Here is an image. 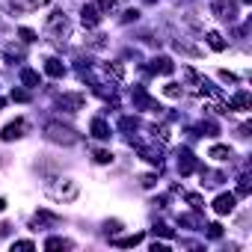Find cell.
I'll use <instances>...</instances> for the list:
<instances>
[{
    "mask_svg": "<svg viewBox=\"0 0 252 252\" xmlns=\"http://www.w3.org/2000/svg\"><path fill=\"white\" fill-rule=\"evenodd\" d=\"M45 134H48L51 143H60V146H74V143L80 140L74 128H68V125H60V122H48Z\"/></svg>",
    "mask_w": 252,
    "mask_h": 252,
    "instance_id": "cell-1",
    "label": "cell"
},
{
    "mask_svg": "<svg viewBox=\"0 0 252 252\" xmlns=\"http://www.w3.org/2000/svg\"><path fill=\"white\" fill-rule=\"evenodd\" d=\"M77 184L74 181H68V178H60V181H54L51 187H48V196L54 199V202H74L77 199Z\"/></svg>",
    "mask_w": 252,
    "mask_h": 252,
    "instance_id": "cell-2",
    "label": "cell"
},
{
    "mask_svg": "<svg viewBox=\"0 0 252 252\" xmlns=\"http://www.w3.org/2000/svg\"><path fill=\"white\" fill-rule=\"evenodd\" d=\"M211 12L217 18H222V21H237V3H234V0H214Z\"/></svg>",
    "mask_w": 252,
    "mask_h": 252,
    "instance_id": "cell-3",
    "label": "cell"
},
{
    "mask_svg": "<svg viewBox=\"0 0 252 252\" xmlns=\"http://www.w3.org/2000/svg\"><path fill=\"white\" fill-rule=\"evenodd\" d=\"M48 36H54V42H63L68 36V21H65L63 12H57V15L48 18Z\"/></svg>",
    "mask_w": 252,
    "mask_h": 252,
    "instance_id": "cell-4",
    "label": "cell"
},
{
    "mask_svg": "<svg viewBox=\"0 0 252 252\" xmlns=\"http://www.w3.org/2000/svg\"><path fill=\"white\" fill-rule=\"evenodd\" d=\"M134 107H137V110H149V113H160V110H163V107H160L146 89H140V86L134 89Z\"/></svg>",
    "mask_w": 252,
    "mask_h": 252,
    "instance_id": "cell-5",
    "label": "cell"
},
{
    "mask_svg": "<svg viewBox=\"0 0 252 252\" xmlns=\"http://www.w3.org/2000/svg\"><path fill=\"white\" fill-rule=\"evenodd\" d=\"M24 131H27V122L24 119H15V122H9L3 131H0V140L3 143H12V140H21L24 137Z\"/></svg>",
    "mask_w": 252,
    "mask_h": 252,
    "instance_id": "cell-6",
    "label": "cell"
},
{
    "mask_svg": "<svg viewBox=\"0 0 252 252\" xmlns=\"http://www.w3.org/2000/svg\"><path fill=\"white\" fill-rule=\"evenodd\" d=\"M83 95L80 92H65V95H60L57 98V104L63 107V110H68V113H77V110H83Z\"/></svg>",
    "mask_w": 252,
    "mask_h": 252,
    "instance_id": "cell-7",
    "label": "cell"
},
{
    "mask_svg": "<svg viewBox=\"0 0 252 252\" xmlns=\"http://www.w3.org/2000/svg\"><path fill=\"white\" fill-rule=\"evenodd\" d=\"M101 9H98V3H86L83 6V12H80V21H83V27H98L101 24Z\"/></svg>",
    "mask_w": 252,
    "mask_h": 252,
    "instance_id": "cell-8",
    "label": "cell"
},
{
    "mask_svg": "<svg viewBox=\"0 0 252 252\" xmlns=\"http://www.w3.org/2000/svg\"><path fill=\"white\" fill-rule=\"evenodd\" d=\"M234 205H237V196H231V193H220V196L214 199V211H217L220 217L231 214V211H234Z\"/></svg>",
    "mask_w": 252,
    "mask_h": 252,
    "instance_id": "cell-9",
    "label": "cell"
},
{
    "mask_svg": "<svg viewBox=\"0 0 252 252\" xmlns=\"http://www.w3.org/2000/svg\"><path fill=\"white\" fill-rule=\"evenodd\" d=\"M193 169H199L193 152H190V149H181V152H178V172H181V175H190Z\"/></svg>",
    "mask_w": 252,
    "mask_h": 252,
    "instance_id": "cell-10",
    "label": "cell"
},
{
    "mask_svg": "<svg viewBox=\"0 0 252 252\" xmlns=\"http://www.w3.org/2000/svg\"><path fill=\"white\" fill-rule=\"evenodd\" d=\"M149 68H152L155 74H172V71H175V63H172L169 57H155V60L149 63Z\"/></svg>",
    "mask_w": 252,
    "mask_h": 252,
    "instance_id": "cell-11",
    "label": "cell"
},
{
    "mask_svg": "<svg viewBox=\"0 0 252 252\" xmlns=\"http://www.w3.org/2000/svg\"><path fill=\"white\" fill-rule=\"evenodd\" d=\"M89 131H92V137H95V140H110V125H107L104 119H92Z\"/></svg>",
    "mask_w": 252,
    "mask_h": 252,
    "instance_id": "cell-12",
    "label": "cell"
},
{
    "mask_svg": "<svg viewBox=\"0 0 252 252\" xmlns=\"http://www.w3.org/2000/svg\"><path fill=\"white\" fill-rule=\"evenodd\" d=\"M48 0H9V6L15 9V12H30V9H39V6H45Z\"/></svg>",
    "mask_w": 252,
    "mask_h": 252,
    "instance_id": "cell-13",
    "label": "cell"
},
{
    "mask_svg": "<svg viewBox=\"0 0 252 252\" xmlns=\"http://www.w3.org/2000/svg\"><path fill=\"white\" fill-rule=\"evenodd\" d=\"M45 74H48V77H63V74H65V65H63V60H57V57H48V60H45Z\"/></svg>",
    "mask_w": 252,
    "mask_h": 252,
    "instance_id": "cell-14",
    "label": "cell"
},
{
    "mask_svg": "<svg viewBox=\"0 0 252 252\" xmlns=\"http://www.w3.org/2000/svg\"><path fill=\"white\" fill-rule=\"evenodd\" d=\"M137 243H143V234H140V231L125 234V237H113V246H122V249H134Z\"/></svg>",
    "mask_w": 252,
    "mask_h": 252,
    "instance_id": "cell-15",
    "label": "cell"
},
{
    "mask_svg": "<svg viewBox=\"0 0 252 252\" xmlns=\"http://www.w3.org/2000/svg\"><path fill=\"white\" fill-rule=\"evenodd\" d=\"M225 107H228V110H249V107H252V98H249V92H237Z\"/></svg>",
    "mask_w": 252,
    "mask_h": 252,
    "instance_id": "cell-16",
    "label": "cell"
},
{
    "mask_svg": "<svg viewBox=\"0 0 252 252\" xmlns=\"http://www.w3.org/2000/svg\"><path fill=\"white\" fill-rule=\"evenodd\" d=\"M21 83L24 86H39V71H33V68H21Z\"/></svg>",
    "mask_w": 252,
    "mask_h": 252,
    "instance_id": "cell-17",
    "label": "cell"
},
{
    "mask_svg": "<svg viewBox=\"0 0 252 252\" xmlns=\"http://www.w3.org/2000/svg\"><path fill=\"white\" fill-rule=\"evenodd\" d=\"M208 158H214V160H228V158H231V149H228V146H211Z\"/></svg>",
    "mask_w": 252,
    "mask_h": 252,
    "instance_id": "cell-18",
    "label": "cell"
},
{
    "mask_svg": "<svg viewBox=\"0 0 252 252\" xmlns=\"http://www.w3.org/2000/svg\"><path fill=\"white\" fill-rule=\"evenodd\" d=\"M45 249H71V240H65V237H48Z\"/></svg>",
    "mask_w": 252,
    "mask_h": 252,
    "instance_id": "cell-19",
    "label": "cell"
},
{
    "mask_svg": "<svg viewBox=\"0 0 252 252\" xmlns=\"http://www.w3.org/2000/svg\"><path fill=\"white\" fill-rule=\"evenodd\" d=\"M208 45H211L214 51H225V39H222L220 33H214V30L208 33Z\"/></svg>",
    "mask_w": 252,
    "mask_h": 252,
    "instance_id": "cell-20",
    "label": "cell"
},
{
    "mask_svg": "<svg viewBox=\"0 0 252 252\" xmlns=\"http://www.w3.org/2000/svg\"><path fill=\"white\" fill-rule=\"evenodd\" d=\"M249 193H252L249 175H240V178H237V196H249Z\"/></svg>",
    "mask_w": 252,
    "mask_h": 252,
    "instance_id": "cell-21",
    "label": "cell"
},
{
    "mask_svg": "<svg viewBox=\"0 0 252 252\" xmlns=\"http://www.w3.org/2000/svg\"><path fill=\"white\" fill-rule=\"evenodd\" d=\"M119 128H122V131H137V128H140V122L131 119V116H125V119L119 122Z\"/></svg>",
    "mask_w": 252,
    "mask_h": 252,
    "instance_id": "cell-22",
    "label": "cell"
},
{
    "mask_svg": "<svg viewBox=\"0 0 252 252\" xmlns=\"http://www.w3.org/2000/svg\"><path fill=\"white\" fill-rule=\"evenodd\" d=\"M98 9H101V15L116 12V0H98Z\"/></svg>",
    "mask_w": 252,
    "mask_h": 252,
    "instance_id": "cell-23",
    "label": "cell"
},
{
    "mask_svg": "<svg viewBox=\"0 0 252 252\" xmlns=\"http://www.w3.org/2000/svg\"><path fill=\"white\" fill-rule=\"evenodd\" d=\"M95 163H113V152L98 149V152H95Z\"/></svg>",
    "mask_w": 252,
    "mask_h": 252,
    "instance_id": "cell-24",
    "label": "cell"
},
{
    "mask_svg": "<svg viewBox=\"0 0 252 252\" xmlns=\"http://www.w3.org/2000/svg\"><path fill=\"white\" fill-rule=\"evenodd\" d=\"M18 36H21V39H24L27 45H30V42H36V33H33L30 27H21V30H18Z\"/></svg>",
    "mask_w": 252,
    "mask_h": 252,
    "instance_id": "cell-25",
    "label": "cell"
},
{
    "mask_svg": "<svg viewBox=\"0 0 252 252\" xmlns=\"http://www.w3.org/2000/svg\"><path fill=\"white\" fill-rule=\"evenodd\" d=\"M187 202L193 205V211H202L205 205H202V196H196V193H187Z\"/></svg>",
    "mask_w": 252,
    "mask_h": 252,
    "instance_id": "cell-26",
    "label": "cell"
},
{
    "mask_svg": "<svg viewBox=\"0 0 252 252\" xmlns=\"http://www.w3.org/2000/svg\"><path fill=\"white\" fill-rule=\"evenodd\" d=\"M205 228H208V234H211L214 240H217V237H222V225H220V222H211V225H205Z\"/></svg>",
    "mask_w": 252,
    "mask_h": 252,
    "instance_id": "cell-27",
    "label": "cell"
},
{
    "mask_svg": "<svg viewBox=\"0 0 252 252\" xmlns=\"http://www.w3.org/2000/svg\"><path fill=\"white\" fill-rule=\"evenodd\" d=\"M169 98H181V89H178V83H166V89H163Z\"/></svg>",
    "mask_w": 252,
    "mask_h": 252,
    "instance_id": "cell-28",
    "label": "cell"
},
{
    "mask_svg": "<svg viewBox=\"0 0 252 252\" xmlns=\"http://www.w3.org/2000/svg\"><path fill=\"white\" fill-rule=\"evenodd\" d=\"M12 249H36V243H33V240H15Z\"/></svg>",
    "mask_w": 252,
    "mask_h": 252,
    "instance_id": "cell-29",
    "label": "cell"
},
{
    "mask_svg": "<svg viewBox=\"0 0 252 252\" xmlns=\"http://www.w3.org/2000/svg\"><path fill=\"white\" fill-rule=\"evenodd\" d=\"M202 131H208L205 137H217V125L214 122H202Z\"/></svg>",
    "mask_w": 252,
    "mask_h": 252,
    "instance_id": "cell-30",
    "label": "cell"
},
{
    "mask_svg": "<svg viewBox=\"0 0 252 252\" xmlns=\"http://www.w3.org/2000/svg\"><path fill=\"white\" fill-rule=\"evenodd\" d=\"M155 234H163V237H172V228H166L163 222H158V225H155Z\"/></svg>",
    "mask_w": 252,
    "mask_h": 252,
    "instance_id": "cell-31",
    "label": "cell"
},
{
    "mask_svg": "<svg viewBox=\"0 0 252 252\" xmlns=\"http://www.w3.org/2000/svg\"><path fill=\"white\" fill-rule=\"evenodd\" d=\"M137 18H140V12H137V9H128V12L122 15V21H125V24H128V21H137Z\"/></svg>",
    "mask_w": 252,
    "mask_h": 252,
    "instance_id": "cell-32",
    "label": "cell"
},
{
    "mask_svg": "<svg viewBox=\"0 0 252 252\" xmlns=\"http://www.w3.org/2000/svg\"><path fill=\"white\" fill-rule=\"evenodd\" d=\"M220 77H222L225 83H237V74H231V71H220Z\"/></svg>",
    "mask_w": 252,
    "mask_h": 252,
    "instance_id": "cell-33",
    "label": "cell"
},
{
    "mask_svg": "<svg viewBox=\"0 0 252 252\" xmlns=\"http://www.w3.org/2000/svg\"><path fill=\"white\" fill-rule=\"evenodd\" d=\"M27 98H30V95H27V92H21V89H15V92H12V101H21V104H24Z\"/></svg>",
    "mask_w": 252,
    "mask_h": 252,
    "instance_id": "cell-34",
    "label": "cell"
},
{
    "mask_svg": "<svg viewBox=\"0 0 252 252\" xmlns=\"http://www.w3.org/2000/svg\"><path fill=\"white\" fill-rule=\"evenodd\" d=\"M166 249H169V243H158V240L152 243V252H166Z\"/></svg>",
    "mask_w": 252,
    "mask_h": 252,
    "instance_id": "cell-35",
    "label": "cell"
},
{
    "mask_svg": "<svg viewBox=\"0 0 252 252\" xmlns=\"http://www.w3.org/2000/svg\"><path fill=\"white\" fill-rule=\"evenodd\" d=\"M6 231H9V225H6V222H0V234H6Z\"/></svg>",
    "mask_w": 252,
    "mask_h": 252,
    "instance_id": "cell-36",
    "label": "cell"
},
{
    "mask_svg": "<svg viewBox=\"0 0 252 252\" xmlns=\"http://www.w3.org/2000/svg\"><path fill=\"white\" fill-rule=\"evenodd\" d=\"M3 208H6V202H3V199H0V211H3Z\"/></svg>",
    "mask_w": 252,
    "mask_h": 252,
    "instance_id": "cell-37",
    "label": "cell"
},
{
    "mask_svg": "<svg viewBox=\"0 0 252 252\" xmlns=\"http://www.w3.org/2000/svg\"><path fill=\"white\" fill-rule=\"evenodd\" d=\"M3 104H6V101H3V98H0V110H3Z\"/></svg>",
    "mask_w": 252,
    "mask_h": 252,
    "instance_id": "cell-38",
    "label": "cell"
},
{
    "mask_svg": "<svg viewBox=\"0 0 252 252\" xmlns=\"http://www.w3.org/2000/svg\"><path fill=\"white\" fill-rule=\"evenodd\" d=\"M149 3H155V0H149Z\"/></svg>",
    "mask_w": 252,
    "mask_h": 252,
    "instance_id": "cell-39",
    "label": "cell"
}]
</instances>
